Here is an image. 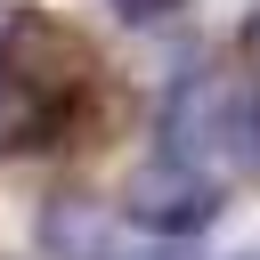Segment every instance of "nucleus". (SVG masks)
Masks as SVG:
<instances>
[{"instance_id": "f257e3e1", "label": "nucleus", "mask_w": 260, "mask_h": 260, "mask_svg": "<svg viewBox=\"0 0 260 260\" xmlns=\"http://www.w3.org/2000/svg\"><path fill=\"white\" fill-rule=\"evenodd\" d=\"M122 203H130V219H138L146 236H203V228L219 219L228 187H219L195 154H154V162L130 171Z\"/></svg>"}, {"instance_id": "0eeeda50", "label": "nucleus", "mask_w": 260, "mask_h": 260, "mask_svg": "<svg viewBox=\"0 0 260 260\" xmlns=\"http://www.w3.org/2000/svg\"><path fill=\"white\" fill-rule=\"evenodd\" d=\"M236 162L260 171V106H244V122H236Z\"/></svg>"}, {"instance_id": "39448f33", "label": "nucleus", "mask_w": 260, "mask_h": 260, "mask_svg": "<svg viewBox=\"0 0 260 260\" xmlns=\"http://www.w3.org/2000/svg\"><path fill=\"white\" fill-rule=\"evenodd\" d=\"M65 114H73V106H57V98H41V89H24V81H0V154H41V146H57Z\"/></svg>"}, {"instance_id": "9d476101", "label": "nucleus", "mask_w": 260, "mask_h": 260, "mask_svg": "<svg viewBox=\"0 0 260 260\" xmlns=\"http://www.w3.org/2000/svg\"><path fill=\"white\" fill-rule=\"evenodd\" d=\"M114 260H195V252H179V236H162L154 252H114Z\"/></svg>"}, {"instance_id": "20e7f679", "label": "nucleus", "mask_w": 260, "mask_h": 260, "mask_svg": "<svg viewBox=\"0 0 260 260\" xmlns=\"http://www.w3.org/2000/svg\"><path fill=\"white\" fill-rule=\"evenodd\" d=\"M41 252L49 260H114V211L89 187H57L41 203Z\"/></svg>"}, {"instance_id": "7ed1b4c3", "label": "nucleus", "mask_w": 260, "mask_h": 260, "mask_svg": "<svg viewBox=\"0 0 260 260\" xmlns=\"http://www.w3.org/2000/svg\"><path fill=\"white\" fill-rule=\"evenodd\" d=\"M236 122H244V106H236V89L219 81V73H179L171 81V98H162V154H203V146H219V138H236Z\"/></svg>"}, {"instance_id": "423d86ee", "label": "nucleus", "mask_w": 260, "mask_h": 260, "mask_svg": "<svg viewBox=\"0 0 260 260\" xmlns=\"http://www.w3.org/2000/svg\"><path fill=\"white\" fill-rule=\"evenodd\" d=\"M179 8H187V0H114V16H122V24H171Z\"/></svg>"}, {"instance_id": "1a4fd4ad", "label": "nucleus", "mask_w": 260, "mask_h": 260, "mask_svg": "<svg viewBox=\"0 0 260 260\" xmlns=\"http://www.w3.org/2000/svg\"><path fill=\"white\" fill-rule=\"evenodd\" d=\"M244 65H252V81H260V8L244 16Z\"/></svg>"}, {"instance_id": "f03ea898", "label": "nucleus", "mask_w": 260, "mask_h": 260, "mask_svg": "<svg viewBox=\"0 0 260 260\" xmlns=\"http://www.w3.org/2000/svg\"><path fill=\"white\" fill-rule=\"evenodd\" d=\"M89 73H98V57H89V41L81 32H65L57 16H24L16 24V41L0 49V81H24V89H41V98H57V106H73L81 89H89Z\"/></svg>"}, {"instance_id": "6e6552de", "label": "nucleus", "mask_w": 260, "mask_h": 260, "mask_svg": "<svg viewBox=\"0 0 260 260\" xmlns=\"http://www.w3.org/2000/svg\"><path fill=\"white\" fill-rule=\"evenodd\" d=\"M24 16H32V8H24V0H0V49H8V41H16V24H24Z\"/></svg>"}]
</instances>
